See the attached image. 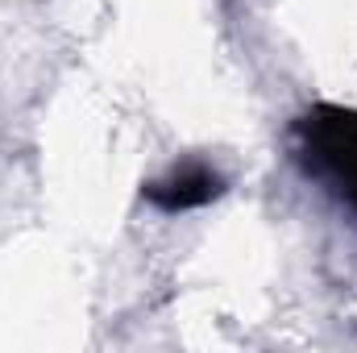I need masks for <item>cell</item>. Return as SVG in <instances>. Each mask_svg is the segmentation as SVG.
<instances>
[{
	"mask_svg": "<svg viewBox=\"0 0 357 353\" xmlns=\"http://www.w3.org/2000/svg\"><path fill=\"white\" fill-rule=\"evenodd\" d=\"M299 167L357 212V108L312 104L295 117Z\"/></svg>",
	"mask_w": 357,
	"mask_h": 353,
	"instance_id": "1",
	"label": "cell"
},
{
	"mask_svg": "<svg viewBox=\"0 0 357 353\" xmlns=\"http://www.w3.org/2000/svg\"><path fill=\"white\" fill-rule=\"evenodd\" d=\"M220 195H225V179L216 175L212 167H204V163H183L171 175H162V179H154V183L142 187V200L150 208L167 212V216L204 208V204H212Z\"/></svg>",
	"mask_w": 357,
	"mask_h": 353,
	"instance_id": "2",
	"label": "cell"
}]
</instances>
